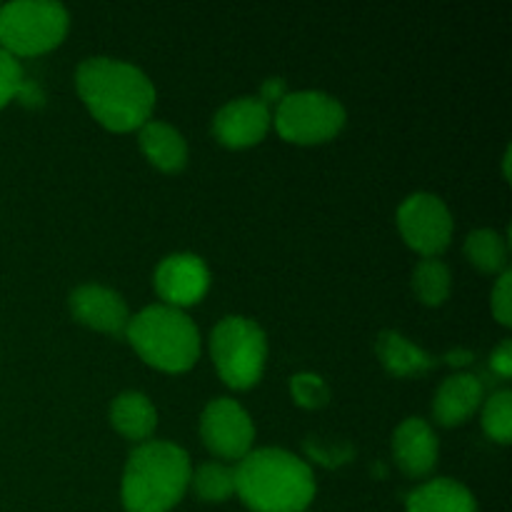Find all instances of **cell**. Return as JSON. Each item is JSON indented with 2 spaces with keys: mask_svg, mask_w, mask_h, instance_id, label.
I'll list each match as a JSON object with an SVG mask.
<instances>
[{
  "mask_svg": "<svg viewBox=\"0 0 512 512\" xmlns=\"http://www.w3.org/2000/svg\"><path fill=\"white\" fill-rule=\"evenodd\" d=\"M75 85L90 113L110 130L140 128L153 113V80L125 60L85 58L75 70Z\"/></svg>",
  "mask_w": 512,
  "mask_h": 512,
  "instance_id": "6da1fadb",
  "label": "cell"
},
{
  "mask_svg": "<svg viewBox=\"0 0 512 512\" xmlns=\"http://www.w3.org/2000/svg\"><path fill=\"white\" fill-rule=\"evenodd\" d=\"M235 493L255 512H303L315 498L313 470L283 448H258L235 465Z\"/></svg>",
  "mask_w": 512,
  "mask_h": 512,
  "instance_id": "7a4b0ae2",
  "label": "cell"
},
{
  "mask_svg": "<svg viewBox=\"0 0 512 512\" xmlns=\"http://www.w3.org/2000/svg\"><path fill=\"white\" fill-rule=\"evenodd\" d=\"M190 458L180 445L145 440L128 455L123 503L128 512H168L190 485Z\"/></svg>",
  "mask_w": 512,
  "mask_h": 512,
  "instance_id": "3957f363",
  "label": "cell"
},
{
  "mask_svg": "<svg viewBox=\"0 0 512 512\" xmlns=\"http://www.w3.org/2000/svg\"><path fill=\"white\" fill-rule=\"evenodd\" d=\"M140 358L170 373L193 368L200 355V333L193 320L173 305H148L125 328Z\"/></svg>",
  "mask_w": 512,
  "mask_h": 512,
  "instance_id": "277c9868",
  "label": "cell"
},
{
  "mask_svg": "<svg viewBox=\"0 0 512 512\" xmlns=\"http://www.w3.org/2000/svg\"><path fill=\"white\" fill-rule=\"evenodd\" d=\"M215 368L230 388L245 390L263 375L268 340L255 320L243 315H228L213 328L210 338Z\"/></svg>",
  "mask_w": 512,
  "mask_h": 512,
  "instance_id": "5b68a950",
  "label": "cell"
},
{
  "mask_svg": "<svg viewBox=\"0 0 512 512\" xmlns=\"http://www.w3.org/2000/svg\"><path fill=\"white\" fill-rule=\"evenodd\" d=\"M68 33V10L55 0H13L0 8V48L10 55H38Z\"/></svg>",
  "mask_w": 512,
  "mask_h": 512,
  "instance_id": "8992f818",
  "label": "cell"
},
{
  "mask_svg": "<svg viewBox=\"0 0 512 512\" xmlns=\"http://www.w3.org/2000/svg\"><path fill=\"white\" fill-rule=\"evenodd\" d=\"M345 125V108L323 90L288 93L275 108V128L293 143H323Z\"/></svg>",
  "mask_w": 512,
  "mask_h": 512,
  "instance_id": "52a82bcc",
  "label": "cell"
},
{
  "mask_svg": "<svg viewBox=\"0 0 512 512\" xmlns=\"http://www.w3.org/2000/svg\"><path fill=\"white\" fill-rule=\"evenodd\" d=\"M398 225L405 243L425 258L443 253L453 238V215L433 193L408 195L398 208Z\"/></svg>",
  "mask_w": 512,
  "mask_h": 512,
  "instance_id": "ba28073f",
  "label": "cell"
},
{
  "mask_svg": "<svg viewBox=\"0 0 512 512\" xmlns=\"http://www.w3.org/2000/svg\"><path fill=\"white\" fill-rule=\"evenodd\" d=\"M200 433L208 450L218 458L240 460L253 450V420L233 398H215L205 405L200 415Z\"/></svg>",
  "mask_w": 512,
  "mask_h": 512,
  "instance_id": "9c48e42d",
  "label": "cell"
},
{
  "mask_svg": "<svg viewBox=\"0 0 512 512\" xmlns=\"http://www.w3.org/2000/svg\"><path fill=\"white\" fill-rule=\"evenodd\" d=\"M208 285L210 270L200 255L173 253L160 260L155 268V288L165 305H173V308L198 303L208 293Z\"/></svg>",
  "mask_w": 512,
  "mask_h": 512,
  "instance_id": "30bf717a",
  "label": "cell"
},
{
  "mask_svg": "<svg viewBox=\"0 0 512 512\" xmlns=\"http://www.w3.org/2000/svg\"><path fill=\"white\" fill-rule=\"evenodd\" d=\"M270 128V105L260 98H235L215 113V138L230 148L255 145Z\"/></svg>",
  "mask_w": 512,
  "mask_h": 512,
  "instance_id": "8fae6325",
  "label": "cell"
},
{
  "mask_svg": "<svg viewBox=\"0 0 512 512\" xmlns=\"http://www.w3.org/2000/svg\"><path fill=\"white\" fill-rule=\"evenodd\" d=\"M70 310L80 323L103 333H120L130 323V310L123 295L98 283L78 285L70 293Z\"/></svg>",
  "mask_w": 512,
  "mask_h": 512,
  "instance_id": "7c38bea8",
  "label": "cell"
},
{
  "mask_svg": "<svg viewBox=\"0 0 512 512\" xmlns=\"http://www.w3.org/2000/svg\"><path fill=\"white\" fill-rule=\"evenodd\" d=\"M393 453L405 473L420 478V475H428L438 463V438L423 418H405L395 428Z\"/></svg>",
  "mask_w": 512,
  "mask_h": 512,
  "instance_id": "4fadbf2b",
  "label": "cell"
},
{
  "mask_svg": "<svg viewBox=\"0 0 512 512\" xmlns=\"http://www.w3.org/2000/svg\"><path fill=\"white\" fill-rule=\"evenodd\" d=\"M480 400H483V383L475 375H450V378L443 380L438 393H435V420H440L443 425L463 423L468 415L475 413Z\"/></svg>",
  "mask_w": 512,
  "mask_h": 512,
  "instance_id": "5bb4252c",
  "label": "cell"
},
{
  "mask_svg": "<svg viewBox=\"0 0 512 512\" xmlns=\"http://www.w3.org/2000/svg\"><path fill=\"white\" fill-rule=\"evenodd\" d=\"M140 148L148 155V160L153 165H158L160 170H180L188 160V143L180 135V130H175L173 125L163 123V120H148V123L140 125Z\"/></svg>",
  "mask_w": 512,
  "mask_h": 512,
  "instance_id": "9a60e30c",
  "label": "cell"
},
{
  "mask_svg": "<svg viewBox=\"0 0 512 512\" xmlns=\"http://www.w3.org/2000/svg\"><path fill=\"white\" fill-rule=\"evenodd\" d=\"M408 512H478V503L463 483L438 478L408 495Z\"/></svg>",
  "mask_w": 512,
  "mask_h": 512,
  "instance_id": "2e32d148",
  "label": "cell"
},
{
  "mask_svg": "<svg viewBox=\"0 0 512 512\" xmlns=\"http://www.w3.org/2000/svg\"><path fill=\"white\" fill-rule=\"evenodd\" d=\"M110 420H113V425L125 438L145 440L155 430L158 413H155L148 395L138 393V390H128V393H120L113 400V405H110Z\"/></svg>",
  "mask_w": 512,
  "mask_h": 512,
  "instance_id": "e0dca14e",
  "label": "cell"
},
{
  "mask_svg": "<svg viewBox=\"0 0 512 512\" xmlns=\"http://www.w3.org/2000/svg\"><path fill=\"white\" fill-rule=\"evenodd\" d=\"M375 350H378V358L383 360V365L393 375H420L435 365V360L425 350H420L418 345H413L395 330H383L378 335Z\"/></svg>",
  "mask_w": 512,
  "mask_h": 512,
  "instance_id": "ac0fdd59",
  "label": "cell"
},
{
  "mask_svg": "<svg viewBox=\"0 0 512 512\" xmlns=\"http://www.w3.org/2000/svg\"><path fill=\"white\" fill-rule=\"evenodd\" d=\"M465 255L473 265H478L485 273H495V270L505 268L508 260V243L503 235L493 228L473 230L465 240Z\"/></svg>",
  "mask_w": 512,
  "mask_h": 512,
  "instance_id": "d6986e66",
  "label": "cell"
},
{
  "mask_svg": "<svg viewBox=\"0 0 512 512\" xmlns=\"http://www.w3.org/2000/svg\"><path fill=\"white\" fill-rule=\"evenodd\" d=\"M195 493L208 503H223L235 493V470L223 463H203L190 475Z\"/></svg>",
  "mask_w": 512,
  "mask_h": 512,
  "instance_id": "ffe728a7",
  "label": "cell"
},
{
  "mask_svg": "<svg viewBox=\"0 0 512 512\" xmlns=\"http://www.w3.org/2000/svg\"><path fill=\"white\" fill-rule=\"evenodd\" d=\"M413 288L425 305H440L450 293L448 265L435 258H423L415 265Z\"/></svg>",
  "mask_w": 512,
  "mask_h": 512,
  "instance_id": "44dd1931",
  "label": "cell"
},
{
  "mask_svg": "<svg viewBox=\"0 0 512 512\" xmlns=\"http://www.w3.org/2000/svg\"><path fill=\"white\" fill-rule=\"evenodd\" d=\"M483 428L485 433L500 443H510L512 438V393L500 390L493 393L485 403L483 410Z\"/></svg>",
  "mask_w": 512,
  "mask_h": 512,
  "instance_id": "7402d4cb",
  "label": "cell"
},
{
  "mask_svg": "<svg viewBox=\"0 0 512 512\" xmlns=\"http://www.w3.org/2000/svg\"><path fill=\"white\" fill-rule=\"evenodd\" d=\"M290 390H293L295 403L303 408H323L330 398V390L325 380L315 373H300L290 380Z\"/></svg>",
  "mask_w": 512,
  "mask_h": 512,
  "instance_id": "603a6c76",
  "label": "cell"
},
{
  "mask_svg": "<svg viewBox=\"0 0 512 512\" xmlns=\"http://www.w3.org/2000/svg\"><path fill=\"white\" fill-rule=\"evenodd\" d=\"M20 85H23V68L15 55L0 48V108L18 95Z\"/></svg>",
  "mask_w": 512,
  "mask_h": 512,
  "instance_id": "cb8c5ba5",
  "label": "cell"
},
{
  "mask_svg": "<svg viewBox=\"0 0 512 512\" xmlns=\"http://www.w3.org/2000/svg\"><path fill=\"white\" fill-rule=\"evenodd\" d=\"M512 273L510 270H505L503 275H500V280L495 283L493 288V313L495 318L500 320L503 325H510V315H512Z\"/></svg>",
  "mask_w": 512,
  "mask_h": 512,
  "instance_id": "d4e9b609",
  "label": "cell"
},
{
  "mask_svg": "<svg viewBox=\"0 0 512 512\" xmlns=\"http://www.w3.org/2000/svg\"><path fill=\"white\" fill-rule=\"evenodd\" d=\"M490 365H493V370L498 375H503V378H510V373H512V340H503V343H500L498 348L493 350Z\"/></svg>",
  "mask_w": 512,
  "mask_h": 512,
  "instance_id": "484cf974",
  "label": "cell"
},
{
  "mask_svg": "<svg viewBox=\"0 0 512 512\" xmlns=\"http://www.w3.org/2000/svg\"><path fill=\"white\" fill-rule=\"evenodd\" d=\"M285 95H288V85H285L283 78H268L263 83V90H260V100H263L265 105L280 103Z\"/></svg>",
  "mask_w": 512,
  "mask_h": 512,
  "instance_id": "4316f807",
  "label": "cell"
}]
</instances>
